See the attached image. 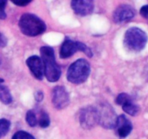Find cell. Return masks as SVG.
Segmentation results:
<instances>
[{"label": "cell", "instance_id": "6da1fadb", "mask_svg": "<svg viewBox=\"0 0 148 139\" xmlns=\"http://www.w3.org/2000/svg\"><path fill=\"white\" fill-rule=\"evenodd\" d=\"M41 60L43 63L44 75L49 82L54 83L61 77L60 67L57 65L53 48L43 46L40 49Z\"/></svg>", "mask_w": 148, "mask_h": 139}, {"label": "cell", "instance_id": "7a4b0ae2", "mask_svg": "<svg viewBox=\"0 0 148 139\" xmlns=\"http://www.w3.org/2000/svg\"><path fill=\"white\" fill-rule=\"evenodd\" d=\"M19 27L23 34L31 37L39 36L46 30V23L38 17L30 13H25L20 17Z\"/></svg>", "mask_w": 148, "mask_h": 139}, {"label": "cell", "instance_id": "3957f363", "mask_svg": "<svg viewBox=\"0 0 148 139\" xmlns=\"http://www.w3.org/2000/svg\"><path fill=\"white\" fill-rule=\"evenodd\" d=\"M90 73V65L85 59L75 61L68 68L66 78L74 84H81L86 81Z\"/></svg>", "mask_w": 148, "mask_h": 139}, {"label": "cell", "instance_id": "277c9868", "mask_svg": "<svg viewBox=\"0 0 148 139\" xmlns=\"http://www.w3.org/2000/svg\"><path fill=\"white\" fill-rule=\"evenodd\" d=\"M147 35L142 29L137 27L130 28L124 36V43L126 47L132 52H140L145 47Z\"/></svg>", "mask_w": 148, "mask_h": 139}, {"label": "cell", "instance_id": "5b68a950", "mask_svg": "<svg viewBox=\"0 0 148 139\" xmlns=\"http://www.w3.org/2000/svg\"><path fill=\"white\" fill-rule=\"evenodd\" d=\"M96 109L98 115V124L104 128H115L118 117L112 107L107 103H102Z\"/></svg>", "mask_w": 148, "mask_h": 139}, {"label": "cell", "instance_id": "8992f818", "mask_svg": "<svg viewBox=\"0 0 148 139\" xmlns=\"http://www.w3.org/2000/svg\"><path fill=\"white\" fill-rule=\"evenodd\" d=\"M79 120L84 128H92L98 123L97 109L94 107H86L79 111Z\"/></svg>", "mask_w": 148, "mask_h": 139}, {"label": "cell", "instance_id": "52a82bcc", "mask_svg": "<svg viewBox=\"0 0 148 139\" xmlns=\"http://www.w3.org/2000/svg\"><path fill=\"white\" fill-rule=\"evenodd\" d=\"M52 103L57 109H62L69 104V96L64 86H56L52 92Z\"/></svg>", "mask_w": 148, "mask_h": 139}, {"label": "cell", "instance_id": "ba28073f", "mask_svg": "<svg viewBox=\"0 0 148 139\" xmlns=\"http://www.w3.org/2000/svg\"><path fill=\"white\" fill-rule=\"evenodd\" d=\"M135 15V10L129 4L119 5L114 12L113 17L115 23H124L130 21Z\"/></svg>", "mask_w": 148, "mask_h": 139}, {"label": "cell", "instance_id": "9c48e42d", "mask_svg": "<svg viewBox=\"0 0 148 139\" xmlns=\"http://www.w3.org/2000/svg\"><path fill=\"white\" fill-rule=\"evenodd\" d=\"M26 65L30 70L33 75L38 80H42L44 75L43 62L38 56H31L26 60Z\"/></svg>", "mask_w": 148, "mask_h": 139}, {"label": "cell", "instance_id": "30bf717a", "mask_svg": "<svg viewBox=\"0 0 148 139\" xmlns=\"http://www.w3.org/2000/svg\"><path fill=\"white\" fill-rule=\"evenodd\" d=\"M71 7L76 14L81 16H85L92 12L94 10V4L90 0H76L72 1Z\"/></svg>", "mask_w": 148, "mask_h": 139}, {"label": "cell", "instance_id": "8fae6325", "mask_svg": "<svg viewBox=\"0 0 148 139\" xmlns=\"http://www.w3.org/2000/svg\"><path fill=\"white\" fill-rule=\"evenodd\" d=\"M115 127L116 128L118 136L120 138H124L127 137L132 132V124L125 115L121 114L117 117L116 125Z\"/></svg>", "mask_w": 148, "mask_h": 139}, {"label": "cell", "instance_id": "7c38bea8", "mask_svg": "<svg viewBox=\"0 0 148 139\" xmlns=\"http://www.w3.org/2000/svg\"><path fill=\"white\" fill-rule=\"evenodd\" d=\"M77 51H78L77 41L66 39L61 46L59 56L62 59H67L75 54Z\"/></svg>", "mask_w": 148, "mask_h": 139}, {"label": "cell", "instance_id": "4fadbf2b", "mask_svg": "<svg viewBox=\"0 0 148 139\" xmlns=\"http://www.w3.org/2000/svg\"><path fill=\"white\" fill-rule=\"evenodd\" d=\"M0 101L4 104H10L12 101V97L9 88L1 83H0Z\"/></svg>", "mask_w": 148, "mask_h": 139}, {"label": "cell", "instance_id": "5bb4252c", "mask_svg": "<svg viewBox=\"0 0 148 139\" xmlns=\"http://www.w3.org/2000/svg\"><path fill=\"white\" fill-rule=\"evenodd\" d=\"M122 109L124 111H125L127 114H130L131 116H135L136 114H137V113L140 111V108H139L137 104H134L132 101V99L129 101L128 102L125 103L124 104H123Z\"/></svg>", "mask_w": 148, "mask_h": 139}, {"label": "cell", "instance_id": "9a60e30c", "mask_svg": "<svg viewBox=\"0 0 148 139\" xmlns=\"http://www.w3.org/2000/svg\"><path fill=\"white\" fill-rule=\"evenodd\" d=\"M10 122L6 119H0V138L7 134L10 129Z\"/></svg>", "mask_w": 148, "mask_h": 139}, {"label": "cell", "instance_id": "2e32d148", "mask_svg": "<svg viewBox=\"0 0 148 139\" xmlns=\"http://www.w3.org/2000/svg\"><path fill=\"white\" fill-rule=\"evenodd\" d=\"M26 122L27 124L30 126V127H35L38 124V120L36 118V114L32 110H29L26 113Z\"/></svg>", "mask_w": 148, "mask_h": 139}, {"label": "cell", "instance_id": "e0dca14e", "mask_svg": "<svg viewBox=\"0 0 148 139\" xmlns=\"http://www.w3.org/2000/svg\"><path fill=\"white\" fill-rule=\"evenodd\" d=\"M38 123L39 126L43 127V128L49 127V125H50V118H49V116L48 115L47 113L45 112V111L41 112Z\"/></svg>", "mask_w": 148, "mask_h": 139}, {"label": "cell", "instance_id": "ac0fdd59", "mask_svg": "<svg viewBox=\"0 0 148 139\" xmlns=\"http://www.w3.org/2000/svg\"><path fill=\"white\" fill-rule=\"evenodd\" d=\"M12 139H36V138L25 131H17L13 135Z\"/></svg>", "mask_w": 148, "mask_h": 139}, {"label": "cell", "instance_id": "d6986e66", "mask_svg": "<svg viewBox=\"0 0 148 139\" xmlns=\"http://www.w3.org/2000/svg\"><path fill=\"white\" fill-rule=\"evenodd\" d=\"M132 100V98L130 97V95H128L126 93H121L119 95L117 96L116 99V102L119 105L122 106L123 104H124L125 103L128 102L129 101Z\"/></svg>", "mask_w": 148, "mask_h": 139}, {"label": "cell", "instance_id": "ffe728a7", "mask_svg": "<svg viewBox=\"0 0 148 139\" xmlns=\"http://www.w3.org/2000/svg\"><path fill=\"white\" fill-rule=\"evenodd\" d=\"M77 46H78V51L82 52L85 53L89 57H92V52L91 49L88 47V46L85 44V43H82V42L77 41Z\"/></svg>", "mask_w": 148, "mask_h": 139}, {"label": "cell", "instance_id": "44dd1931", "mask_svg": "<svg viewBox=\"0 0 148 139\" xmlns=\"http://www.w3.org/2000/svg\"><path fill=\"white\" fill-rule=\"evenodd\" d=\"M7 4V1L0 0V20H4L7 17V14L5 12V8Z\"/></svg>", "mask_w": 148, "mask_h": 139}, {"label": "cell", "instance_id": "7402d4cb", "mask_svg": "<svg viewBox=\"0 0 148 139\" xmlns=\"http://www.w3.org/2000/svg\"><path fill=\"white\" fill-rule=\"evenodd\" d=\"M140 14L148 21V5H144L140 9Z\"/></svg>", "mask_w": 148, "mask_h": 139}, {"label": "cell", "instance_id": "603a6c76", "mask_svg": "<svg viewBox=\"0 0 148 139\" xmlns=\"http://www.w3.org/2000/svg\"><path fill=\"white\" fill-rule=\"evenodd\" d=\"M7 43V39L3 33L0 32V48L5 47Z\"/></svg>", "mask_w": 148, "mask_h": 139}, {"label": "cell", "instance_id": "cb8c5ba5", "mask_svg": "<svg viewBox=\"0 0 148 139\" xmlns=\"http://www.w3.org/2000/svg\"><path fill=\"white\" fill-rule=\"evenodd\" d=\"M13 4L15 5L19 6V7H25V6L27 5L29 3L31 2V1H25V0H17V1H13Z\"/></svg>", "mask_w": 148, "mask_h": 139}, {"label": "cell", "instance_id": "d4e9b609", "mask_svg": "<svg viewBox=\"0 0 148 139\" xmlns=\"http://www.w3.org/2000/svg\"><path fill=\"white\" fill-rule=\"evenodd\" d=\"M35 98H36V100L37 101H42L43 98V94L41 91H38V92H36V94H35Z\"/></svg>", "mask_w": 148, "mask_h": 139}, {"label": "cell", "instance_id": "484cf974", "mask_svg": "<svg viewBox=\"0 0 148 139\" xmlns=\"http://www.w3.org/2000/svg\"><path fill=\"white\" fill-rule=\"evenodd\" d=\"M4 80H3V79H1V78H0V83H2L3 82H4Z\"/></svg>", "mask_w": 148, "mask_h": 139}]
</instances>
